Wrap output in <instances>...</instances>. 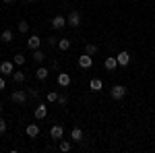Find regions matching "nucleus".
<instances>
[{"instance_id":"obj_1","label":"nucleus","mask_w":155,"mask_h":153,"mask_svg":"<svg viewBox=\"0 0 155 153\" xmlns=\"http://www.w3.org/2000/svg\"><path fill=\"white\" fill-rule=\"evenodd\" d=\"M110 95H112V99H122L124 95H126V87L124 85H114L112 89H110Z\"/></svg>"},{"instance_id":"obj_2","label":"nucleus","mask_w":155,"mask_h":153,"mask_svg":"<svg viewBox=\"0 0 155 153\" xmlns=\"http://www.w3.org/2000/svg\"><path fill=\"white\" fill-rule=\"evenodd\" d=\"M11 99L15 101V104H21V106H23L25 101H27V93H25L23 89H17V91L11 93Z\"/></svg>"},{"instance_id":"obj_3","label":"nucleus","mask_w":155,"mask_h":153,"mask_svg":"<svg viewBox=\"0 0 155 153\" xmlns=\"http://www.w3.org/2000/svg\"><path fill=\"white\" fill-rule=\"evenodd\" d=\"M66 23L71 25V27H79V25H81V12L79 11H71V15L66 17Z\"/></svg>"},{"instance_id":"obj_4","label":"nucleus","mask_w":155,"mask_h":153,"mask_svg":"<svg viewBox=\"0 0 155 153\" xmlns=\"http://www.w3.org/2000/svg\"><path fill=\"white\" fill-rule=\"evenodd\" d=\"M79 66H81V68H85V71H89V68L93 66V56H89V54L79 56Z\"/></svg>"},{"instance_id":"obj_5","label":"nucleus","mask_w":155,"mask_h":153,"mask_svg":"<svg viewBox=\"0 0 155 153\" xmlns=\"http://www.w3.org/2000/svg\"><path fill=\"white\" fill-rule=\"evenodd\" d=\"M0 72H2V75H12V72H15V62H12V60H4V62L0 64Z\"/></svg>"},{"instance_id":"obj_6","label":"nucleus","mask_w":155,"mask_h":153,"mask_svg":"<svg viewBox=\"0 0 155 153\" xmlns=\"http://www.w3.org/2000/svg\"><path fill=\"white\" fill-rule=\"evenodd\" d=\"M116 60H118V66H128V62H130V54L122 50L118 56H116Z\"/></svg>"},{"instance_id":"obj_7","label":"nucleus","mask_w":155,"mask_h":153,"mask_svg":"<svg viewBox=\"0 0 155 153\" xmlns=\"http://www.w3.org/2000/svg\"><path fill=\"white\" fill-rule=\"evenodd\" d=\"M33 114H35L37 120H44V118L48 116V106H46V104H39V106L35 108V112H33Z\"/></svg>"},{"instance_id":"obj_8","label":"nucleus","mask_w":155,"mask_h":153,"mask_svg":"<svg viewBox=\"0 0 155 153\" xmlns=\"http://www.w3.org/2000/svg\"><path fill=\"white\" fill-rule=\"evenodd\" d=\"M50 135H52V139L58 141V139H62V135H64V128H62L60 124H54V126L50 128Z\"/></svg>"},{"instance_id":"obj_9","label":"nucleus","mask_w":155,"mask_h":153,"mask_svg":"<svg viewBox=\"0 0 155 153\" xmlns=\"http://www.w3.org/2000/svg\"><path fill=\"white\" fill-rule=\"evenodd\" d=\"M71 139H72L74 143H81V141H83V128L74 126V128L71 130Z\"/></svg>"},{"instance_id":"obj_10","label":"nucleus","mask_w":155,"mask_h":153,"mask_svg":"<svg viewBox=\"0 0 155 153\" xmlns=\"http://www.w3.org/2000/svg\"><path fill=\"white\" fill-rule=\"evenodd\" d=\"M64 25H66V19H64L62 15H56V17L52 19V27H54V29H62Z\"/></svg>"},{"instance_id":"obj_11","label":"nucleus","mask_w":155,"mask_h":153,"mask_svg":"<svg viewBox=\"0 0 155 153\" xmlns=\"http://www.w3.org/2000/svg\"><path fill=\"white\" fill-rule=\"evenodd\" d=\"M104 66H106L107 71H116V66H118V60H116V56H107L106 62H104Z\"/></svg>"},{"instance_id":"obj_12","label":"nucleus","mask_w":155,"mask_h":153,"mask_svg":"<svg viewBox=\"0 0 155 153\" xmlns=\"http://www.w3.org/2000/svg\"><path fill=\"white\" fill-rule=\"evenodd\" d=\"M58 85L60 87H68V85H71V75H68V72H60L58 75Z\"/></svg>"},{"instance_id":"obj_13","label":"nucleus","mask_w":155,"mask_h":153,"mask_svg":"<svg viewBox=\"0 0 155 153\" xmlns=\"http://www.w3.org/2000/svg\"><path fill=\"white\" fill-rule=\"evenodd\" d=\"M27 46L31 48V50H37V48L41 46V39H39V35H31L29 39H27Z\"/></svg>"},{"instance_id":"obj_14","label":"nucleus","mask_w":155,"mask_h":153,"mask_svg":"<svg viewBox=\"0 0 155 153\" xmlns=\"http://www.w3.org/2000/svg\"><path fill=\"white\" fill-rule=\"evenodd\" d=\"M12 81L15 83H25L27 81V75H25L23 71H15L12 72Z\"/></svg>"},{"instance_id":"obj_15","label":"nucleus","mask_w":155,"mask_h":153,"mask_svg":"<svg viewBox=\"0 0 155 153\" xmlns=\"http://www.w3.org/2000/svg\"><path fill=\"white\" fill-rule=\"evenodd\" d=\"M48 75H50V71H48V68H44V66H39V68L35 71V77L39 79V81H46V79H48Z\"/></svg>"},{"instance_id":"obj_16","label":"nucleus","mask_w":155,"mask_h":153,"mask_svg":"<svg viewBox=\"0 0 155 153\" xmlns=\"http://www.w3.org/2000/svg\"><path fill=\"white\" fill-rule=\"evenodd\" d=\"M37 135H39V126H37V124H29V126H27V137L35 139Z\"/></svg>"},{"instance_id":"obj_17","label":"nucleus","mask_w":155,"mask_h":153,"mask_svg":"<svg viewBox=\"0 0 155 153\" xmlns=\"http://www.w3.org/2000/svg\"><path fill=\"white\" fill-rule=\"evenodd\" d=\"M0 39H2L4 44H8V42H12V31H11V29H4V31L0 33Z\"/></svg>"},{"instance_id":"obj_18","label":"nucleus","mask_w":155,"mask_h":153,"mask_svg":"<svg viewBox=\"0 0 155 153\" xmlns=\"http://www.w3.org/2000/svg\"><path fill=\"white\" fill-rule=\"evenodd\" d=\"M31 58H33V60L37 62V64H39V62H44V58H46V56H44V52H41V50L37 48V50H33V54H31Z\"/></svg>"},{"instance_id":"obj_19","label":"nucleus","mask_w":155,"mask_h":153,"mask_svg":"<svg viewBox=\"0 0 155 153\" xmlns=\"http://www.w3.org/2000/svg\"><path fill=\"white\" fill-rule=\"evenodd\" d=\"M58 48L62 50V52H66V50L71 48V39H66V37H62V39L58 42Z\"/></svg>"},{"instance_id":"obj_20","label":"nucleus","mask_w":155,"mask_h":153,"mask_svg":"<svg viewBox=\"0 0 155 153\" xmlns=\"http://www.w3.org/2000/svg\"><path fill=\"white\" fill-rule=\"evenodd\" d=\"M85 54L95 56V54H97V46H95V44H87V46H85Z\"/></svg>"},{"instance_id":"obj_21","label":"nucleus","mask_w":155,"mask_h":153,"mask_svg":"<svg viewBox=\"0 0 155 153\" xmlns=\"http://www.w3.org/2000/svg\"><path fill=\"white\" fill-rule=\"evenodd\" d=\"M89 89H91V91H99V89H101V81H99V79H91Z\"/></svg>"},{"instance_id":"obj_22","label":"nucleus","mask_w":155,"mask_h":153,"mask_svg":"<svg viewBox=\"0 0 155 153\" xmlns=\"http://www.w3.org/2000/svg\"><path fill=\"white\" fill-rule=\"evenodd\" d=\"M12 62H15L17 66H23V64H25V56H23V54H17V56L12 58Z\"/></svg>"},{"instance_id":"obj_23","label":"nucleus","mask_w":155,"mask_h":153,"mask_svg":"<svg viewBox=\"0 0 155 153\" xmlns=\"http://www.w3.org/2000/svg\"><path fill=\"white\" fill-rule=\"evenodd\" d=\"M17 29H19L21 33H27V31H29V23H27V21H21V23L17 25Z\"/></svg>"},{"instance_id":"obj_24","label":"nucleus","mask_w":155,"mask_h":153,"mask_svg":"<svg viewBox=\"0 0 155 153\" xmlns=\"http://www.w3.org/2000/svg\"><path fill=\"white\" fill-rule=\"evenodd\" d=\"M46 97H48V101H52V104H54V101H58V93H56V91H48Z\"/></svg>"},{"instance_id":"obj_25","label":"nucleus","mask_w":155,"mask_h":153,"mask_svg":"<svg viewBox=\"0 0 155 153\" xmlns=\"http://www.w3.org/2000/svg\"><path fill=\"white\" fill-rule=\"evenodd\" d=\"M60 151H64V153L71 151V143L68 141H60Z\"/></svg>"},{"instance_id":"obj_26","label":"nucleus","mask_w":155,"mask_h":153,"mask_svg":"<svg viewBox=\"0 0 155 153\" xmlns=\"http://www.w3.org/2000/svg\"><path fill=\"white\" fill-rule=\"evenodd\" d=\"M58 104L60 106H66V104H68V97H66V95H58Z\"/></svg>"},{"instance_id":"obj_27","label":"nucleus","mask_w":155,"mask_h":153,"mask_svg":"<svg viewBox=\"0 0 155 153\" xmlns=\"http://www.w3.org/2000/svg\"><path fill=\"white\" fill-rule=\"evenodd\" d=\"M2 132H6V120L4 118H0V135Z\"/></svg>"},{"instance_id":"obj_28","label":"nucleus","mask_w":155,"mask_h":153,"mask_svg":"<svg viewBox=\"0 0 155 153\" xmlns=\"http://www.w3.org/2000/svg\"><path fill=\"white\" fill-rule=\"evenodd\" d=\"M29 95H31V97H39V91H37L35 87H31V89H29Z\"/></svg>"},{"instance_id":"obj_29","label":"nucleus","mask_w":155,"mask_h":153,"mask_svg":"<svg viewBox=\"0 0 155 153\" xmlns=\"http://www.w3.org/2000/svg\"><path fill=\"white\" fill-rule=\"evenodd\" d=\"M48 44L54 48V46H56V37H48Z\"/></svg>"},{"instance_id":"obj_30","label":"nucleus","mask_w":155,"mask_h":153,"mask_svg":"<svg viewBox=\"0 0 155 153\" xmlns=\"http://www.w3.org/2000/svg\"><path fill=\"white\" fill-rule=\"evenodd\" d=\"M4 87H6V81H4V79H2V77H0V91H2V89H4Z\"/></svg>"},{"instance_id":"obj_31","label":"nucleus","mask_w":155,"mask_h":153,"mask_svg":"<svg viewBox=\"0 0 155 153\" xmlns=\"http://www.w3.org/2000/svg\"><path fill=\"white\" fill-rule=\"evenodd\" d=\"M2 2H6V4H12V2H15V0H2Z\"/></svg>"},{"instance_id":"obj_32","label":"nucleus","mask_w":155,"mask_h":153,"mask_svg":"<svg viewBox=\"0 0 155 153\" xmlns=\"http://www.w3.org/2000/svg\"><path fill=\"white\" fill-rule=\"evenodd\" d=\"M27 2H35V0H27Z\"/></svg>"},{"instance_id":"obj_33","label":"nucleus","mask_w":155,"mask_h":153,"mask_svg":"<svg viewBox=\"0 0 155 153\" xmlns=\"http://www.w3.org/2000/svg\"><path fill=\"white\" fill-rule=\"evenodd\" d=\"M0 114H2V106H0Z\"/></svg>"}]
</instances>
